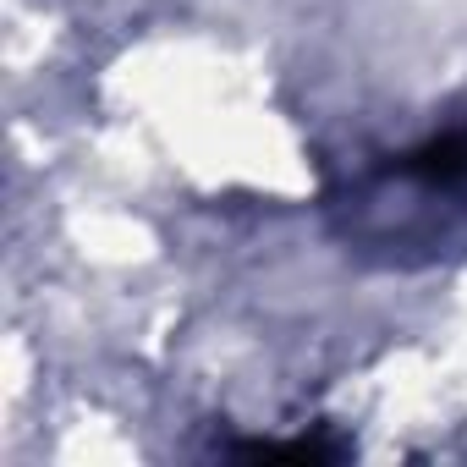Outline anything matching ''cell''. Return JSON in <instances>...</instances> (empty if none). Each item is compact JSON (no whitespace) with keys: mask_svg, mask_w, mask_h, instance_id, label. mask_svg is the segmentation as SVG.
<instances>
[{"mask_svg":"<svg viewBox=\"0 0 467 467\" xmlns=\"http://www.w3.org/2000/svg\"><path fill=\"white\" fill-rule=\"evenodd\" d=\"M237 456H254V462H341L347 445L341 440H254V445H237Z\"/></svg>","mask_w":467,"mask_h":467,"instance_id":"6da1fadb","label":"cell"}]
</instances>
